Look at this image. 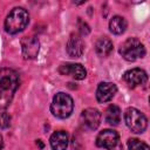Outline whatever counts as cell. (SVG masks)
Here are the masks:
<instances>
[{"mask_svg":"<svg viewBox=\"0 0 150 150\" xmlns=\"http://www.w3.org/2000/svg\"><path fill=\"white\" fill-rule=\"evenodd\" d=\"M2 146H4V139H2V136L0 135V150L2 149Z\"/></svg>","mask_w":150,"mask_h":150,"instance_id":"20","label":"cell"},{"mask_svg":"<svg viewBox=\"0 0 150 150\" xmlns=\"http://www.w3.org/2000/svg\"><path fill=\"white\" fill-rule=\"evenodd\" d=\"M81 122L88 130H95L101 123V112L95 108H87L81 114Z\"/></svg>","mask_w":150,"mask_h":150,"instance_id":"8","label":"cell"},{"mask_svg":"<svg viewBox=\"0 0 150 150\" xmlns=\"http://www.w3.org/2000/svg\"><path fill=\"white\" fill-rule=\"evenodd\" d=\"M59 73L61 75H68L74 77L75 80H83L87 75V71L84 69V67L80 63H62L59 67Z\"/></svg>","mask_w":150,"mask_h":150,"instance_id":"10","label":"cell"},{"mask_svg":"<svg viewBox=\"0 0 150 150\" xmlns=\"http://www.w3.org/2000/svg\"><path fill=\"white\" fill-rule=\"evenodd\" d=\"M124 120L128 128L135 134H142L148 127L145 115L136 108H128L124 112Z\"/></svg>","mask_w":150,"mask_h":150,"instance_id":"5","label":"cell"},{"mask_svg":"<svg viewBox=\"0 0 150 150\" xmlns=\"http://www.w3.org/2000/svg\"><path fill=\"white\" fill-rule=\"evenodd\" d=\"M29 21L28 12L22 7L13 8L5 20V30L8 34H16L22 32Z\"/></svg>","mask_w":150,"mask_h":150,"instance_id":"2","label":"cell"},{"mask_svg":"<svg viewBox=\"0 0 150 150\" xmlns=\"http://www.w3.org/2000/svg\"><path fill=\"white\" fill-rule=\"evenodd\" d=\"M11 125V116L6 111H0V128L6 129Z\"/></svg>","mask_w":150,"mask_h":150,"instance_id":"18","label":"cell"},{"mask_svg":"<svg viewBox=\"0 0 150 150\" xmlns=\"http://www.w3.org/2000/svg\"><path fill=\"white\" fill-rule=\"evenodd\" d=\"M123 79L130 88H135L137 86L144 84L148 81V75L141 68H132V69L124 73Z\"/></svg>","mask_w":150,"mask_h":150,"instance_id":"9","label":"cell"},{"mask_svg":"<svg viewBox=\"0 0 150 150\" xmlns=\"http://www.w3.org/2000/svg\"><path fill=\"white\" fill-rule=\"evenodd\" d=\"M18 87V73L11 68H0V111L8 105Z\"/></svg>","mask_w":150,"mask_h":150,"instance_id":"1","label":"cell"},{"mask_svg":"<svg viewBox=\"0 0 150 150\" xmlns=\"http://www.w3.org/2000/svg\"><path fill=\"white\" fill-rule=\"evenodd\" d=\"M77 25H79V30H80V33H81L82 35H87V34L90 32V29H89V26H88L86 22H83L81 19H79V21H77Z\"/></svg>","mask_w":150,"mask_h":150,"instance_id":"19","label":"cell"},{"mask_svg":"<svg viewBox=\"0 0 150 150\" xmlns=\"http://www.w3.org/2000/svg\"><path fill=\"white\" fill-rule=\"evenodd\" d=\"M95 50L97 53V55H100L101 57H105L108 56L111 50H112V42L109 38L107 36H103V38H100L96 43H95Z\"/></svg>","mask_w":150,"mask_h":150,"instance_id":"14","label":"cell"},{"mask_svg":"<svg viewBox=\"0 0 150 150\" xmlns=\"http://www.w3.org/2000/svg\"><path fill=\"white\" fill-rule=\"evenodd\" d=\"M105 122L110 125H117L121 122V109L117 105L111 104L107 108V110H105Z\"/></svg>","mask_w":150,"mask_h":150,"instance_id":"16","label":"cell"},{"mask_svg":"<svg viewBox=\"0 0 150 150\" xmlns=\"http://www.w3.org/2000/svg\"><path fill=\"white\" fill-rule=\"evenodd\" d=\"M120 54L127 61H136L137 59H142L145 55L144 45L136 38H129L125 40L120 47Z\"/></svg>","mask_w":150,"mask_h":150,"instance_id":"4","label":"cell"},{"mask_svg":"<svg viewBox=\"0 0 150 150\" xmlns=\"http://www.w3.org/2000/svg\"><path fill=\"white\" fill-rule=\"evenodd\" d=\"M84 52V42L81 35L73 33L67 42V53L71 57H80Z\"/></svg>","mask_w":150,"mask_h":150,"instance_id":"12","label":"cell"},{"mask_svg":"<svg viewBox=\"0 0 150 150\" xmlns=\"http://www.w3.org/2000/svg\"><path fill=\"white\" fill-rule=\"evenodd\" d=\"M21 49L23 59L33 60L39 54L40 42L35 36H23L21 39Z\"/></svg>","mask_w":150,"mask_h":150,"instance_id":"7","label":"cell"},{"mask_svg":"<svg viewBox=\"0 0 150 150\" xmlns=\"http://www.w3.org/2000/svg\"><path fill=\"white\" fill-rule=\"evenodd\" d=\"M120 141V136L115 130L111 129H104L102 130L97 137H96V144L100 148L107 149V150H112L117 146Z\"/></svg>","mask_w":150,"mask_h":150,"instance_id":"6","label":"cell"},{"mask_svg":"<svg viewBox=\"0 0 150 150\" xmlns=\"http://www.w3.org/2000/svg\"><path fill=\"white\" fill-rule=\"evenodd\" d=\"M128 149L129 150H150L149 145L137 138H130L128 141Z\"/></svg>","mask_w":150,"mask_h":150,"instance_id":"17","label":"cell"},{"mask_svg":"<svg viewBox=\"0 0 150 150\" xmlns=\"http://www.w3.org/2000/svg\"><path fill=\"white\" fill-rule=\"evenodd\" d=\"M117 91V87L111 82H101L96 89V98L100 103L110 101Z\"/></svg>","mask_w":150,"mask_h":150,"instance_id":"11","label":"cell"},{"mask_svg":"<svg viewBox=\"0 0 150 150\" xmlns=\"http://www.w3.org/2000/svg\"><path fill=\"white\" fill-rule=\"evenodd\" d=\"M74 109L73 98L64 93H57L52 101L50 111L55 117L59 118H67L71 115Z\"/></svg>","mask_w":150,"mask_h":150,"instance_id":"3","label":"cell"},{"mask_svg":"<svg viewBox=\"0 0 150 150\" xmlns=\"http://www.w3.org/2000/svg\"><path fill=\"white\" fill-rule=\"evenodd\" d=\"M127 21L123 16L120 15H115L111 18V20L109 21V28L110 32H112L114 34H123L127 29Z\"/></svg>","mask_w":150,"mask_h":150,"instance_id":"15","label":"cell"},{"mask_svg":"<svg viewBox=\"0 0 150 150\" xmlns=\"http://www.w3.org/2000/svg\"><path fill=\"white\" fill-rule=\"evenodd\" d=\"M53 150H66L68 146V134L63 130L55 131L49 139Z\"/></svg>","mask_w":150,"mask_h":150,"instance_id":"13","label":"cell"}]
</instances>
